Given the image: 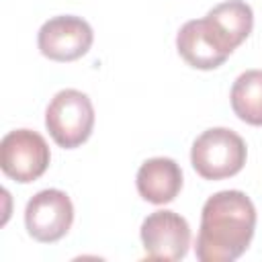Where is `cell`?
<instances>
[{
    "label": "cell",
    "mask_w": 262,
    "mask_h": 262,
    "mask_svg": "<svg viewBox=\"0 0 262 262\" xmlns=\"http://www.w3.org/2000/svg\"><path fill=\"white\" fill-rule=\"evenodd\" d=\"M256 229V207L242 190H219L201 211L194 254L201 262H231L239 258Z\"/></svg>",
    "instance_id": "6da1fadb"
},
{
    "label": "cell",
    "mask_w": 262,
    "mask_h": 262,
    "mask_svg": "<svg viewBox=\"0 0 262 262\" xmlns=\"http://www.w3.org/2000/svg\"><path fill=\"white\" fill-rule=\"evenodd\" d=\"M246 141L227 127L203 131L190 147V164L205 180L235 176L246 164Z\"/></svg>",
    "instance_id": "7a4b0ae2"
},
{
    "label": "cell",
    "mask_w": 262,
    "mask_h": 262,
    "mask_svg": "<svg viewBox=\"0 0 262 262\" xmlns=\"http://www.w3.org/2000/svg\"><path fill=\"white\" fill-rule=\"evenodd\" d=\"M45 127L59 147L74 149L82 145L94 129L92 100L76 88L59 90L47 104Z\"/></svg>",
    "instance_id": "3957f363"
},
{
    "label": "cell",
    "mask_w": 262,
    "mask_h": 262,
    "mask_svg": "<svg viewBox=\"0 0 262 262\" xmlns=\"http://www.w3.org/2000/svg\"><path fill=\"white\" fill-rule=\"evenodd\" d=\"M51 154L41 133L33 129L8 131L0 141V168L2 172L20 182H33L45 174Z\"/></svg>",
    "instance_id": "277c9868"
},
{
    "label": "cell",
    "mask_w": 262,
    "mask_h": 262,
    "mask_svg": "<svg viewBox=\"0 0 262 262\" xmlns=\"http://www.w3.org/2000/svg\"><path fill=\"white\" fill-rule=\"evenodd\" d=\"M74 223V205L59 188H45L33 194L25 207V225L33 239L51 244L61 239Z\"/></svg>",
    "instance_id": "5b68a950"
},
{
    "label": "cell",
    "mask_w": 262,
    "mask_h": 262,
    "mask_svg": "<svg viewBox=\"0 0 262 262\" xmlns=\"http://www.w3.org/2000/svg\"><path fill=\"white\" fill-rule=\"evenodd\" d=\"M141 244L151 260H182L190 248L188 221L168 209L149 213L141 223Z\"/></svg>",
    "instance_id": "8992f818"
},
{
    "label": "cell",
    "mask_w": 262,
    "mask_h": 262,
    "mask_svg": "<svg viewBox=\"0 0 262 262\" xmlns=\"http://www.w3.org/2000/svg\"><path fill=\"white\" fill-rule=\"evenodd\" d=\"M92 27L74 14H61L45 20L37 33L39 51L53 61H74L92 47Z\"/></svg>",
    "instance_id": "52a82bcc"
},
{
    "label": "cell",
    "mask_w": 262,
    "mask_h": 262,
    "mask_svg": "<svg viewBox=\"0 0 262 262\" xmlns=\"http://www.w3.org/2000/svg\"><path fill=\"white\" fill-rule=\"evenodd\" d=\"M205 29L213 43L229 57L237 45H242L254 27L252 6L244 0H225L213 6L203 16Z\"/></svg>",
    "instance_id": "ba28073f"
},
{
    "label": "cell",
    "mask_w": 262,
    "mask_h": 262,
    "mask_svg": "<svg viewBox=\"0 0 262 262\" xmlns=\"http://www.w3.org/2000/svg\"><path fill=\"white\" fill-rule=\"evenodd\" d=\"M137 192L151 205L172 203L182 188V170L172 158L145 160L135 176Z\"/></svg>",
    "instance_id": "9c48e42d"
},
{
    "label": "cell",
    "mask_w": 262,
    "mask_h": 262,
    "mask_svg": "<svg viewBox=\"0 0 262 262\" xmlns=\"http://www.w3.org/2000/svg\"><path fill=\"white\" fill-rule=\"evenodd\" d=\"M176 49L180 57L196 70H215L227 59V55L209 37L203 18L186 20L180 27L176 35Z\"/></svg>",
    "instance_id": "30bf717a"
},
{
    "label": "cell",
    "mask_w": 262,
    "mask_h": 262,
    "mask_svg": "<svg viewBox=\"0 0 262 262\" xmlns=\"http://www.w3.org/2000/svg\"><path fill=\"white\" fill-rule=\"evenodd\" d=\"M231 108L248 125L262 127V70L239 74L231 86Z\"/></svg>",
    "instance_id": "8fae6325"
}]
</instances>
